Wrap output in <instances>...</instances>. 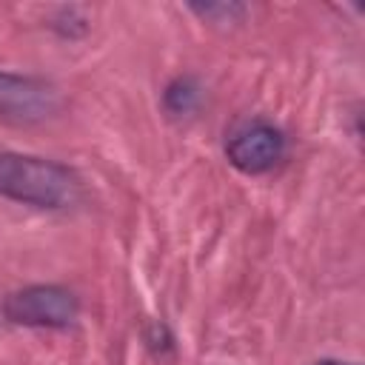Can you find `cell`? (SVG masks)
Returning a JSON list of instances; mask_svg holds the SVG:
<instances>
[{"instance_id":"6da1fadb","label":"cell","mask_w":365,"mask_h":365,"mask_svg":"<svg viewBox=\"0 0 365 365\" xmlns=\"http://www.w3.org/2000/svg\"><path fill=\"white\" fill-rule=\"evenodd\" d=\"M83 182L74 168L34 154L0 148V197L31 208H68L80 200Z\"/></svg>"},{"instance_id":"7a4b0ae2","label":"cell","mask_w":365,"mask_h":365,"mask_svg":"<svg viewBox=\"0 0 365 365\" xmlns=\"http://www.w3.org/2000/svg\"><path fill=\"white\" fill-rule=\"evenodd\" d=\"M77 314L80 302L63 285H26L3 299V317L23 328H68Z\"/></svg>"},{"instance_id":"3957f363","label":"cell","mask_w":365,"mask_h":365,"mask_svg":"<svg viewBox=\"0 0 365 365\" xmlns=\"http://www.w3.org/2000/svg\"><path fill=\"white\" fill-rule=\"evenodd\" d=\"M63 108V94L43 77L0 71V117L9 123H43Z\"/></svg>"},{"instance_id":"277c9868","label":"cell","mask_w":365,"mask_h":365,"mask_svg":"<svg viewBox=\"0 0 365 365\" xmlns=\"http://www.w3.org/2000/svg\"><path fill=\"white\" fill-rule=\"evenodd\" d=\"M225 157L242 174H265L285 157V134L268 120H248L225 140Z\"/></svg>"},{"instance_id":"5b68a950","label":"cell","mask_w":365,"mask_h":365,"mask_svg":"<svg viewBox=\"0 0 365 365\" xmlns=\"http://www.w3.org/2000/svg\"><path fill=\"white\" fill-rule=\"evenodd\" d=\"M200 100H202V88H200V83H197L194 77H188V74L174 77V80L165 86V91H163V108H165L171 117H185V114H191V111L200 106Z\"/></svg>"},{"instance_id":"8992f818","label":"cell","mask_w":365,"mask_h":365,"mask_svg":"<svg viewBox=\"0 0 365 365\" xmlns=\"http://www.w3.org/2000/svg\"><path fill=\"white\" fill-rule=\"evenodd\" d=\"M191 11H197L200 17L214 20V23H234L237 17L245 14V6H240V3H205V6L191 3Z\"/></svg>"},{"instance_id":"52a82bcc","label":"cell","mask_w":365,"mask_h":365,"mask_svg":"<svg viewBox=\"0 0 365 365\" xmlns=\"http://www.w3.org/2000/svg\"><path fill=\"white\" fill-rule=\"evenodd\" d=\"M148 342H151L154 348H171V334H168V328H165L163 322H154V328H151V334H148Z\"/></svg>"},{"instance_id":"ba28073f","label":"cell","mask_w":365,"mask_h":365,"mask_svg":"<svg viewBox=\"0 0 365 365\" xmlns=\"http://www.w3.org/2000/svg\"><path fill=\"white\" fill-rule=\"evenodd\" d=\"M314 365H356V362H342V359H319Z\"/></svg>"}]
</instances>
